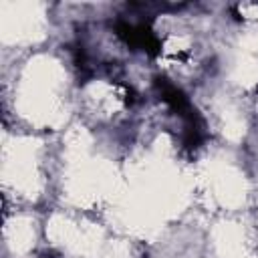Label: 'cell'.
Here are the masks:
<instances>
[{
    "label": "cell",
    "instance_id": "cell-2",
    "mask_svg": "<svg viewBox=\"0 0 258 258\" xmlns=\"http://www.w3.org/2000/svg\"><path fill=\"white\" fill-rule=\"evenodd\" d=\"M40 258H56L54 254H44V256H40Z\"/></svg>",
    "mask_w": 258,
    "mask_h": 258
},
{
    "label": "cell",
    "instance_id": "cell-1",
    "mask_svg": "<svg viewBox=\"0 0 258 258\" xmlns=\"http://www.w3.org/2000/svg\"><path fill=\"white\" fill-rule=\"evenodd\" d=\"M115 34L133 50H143L151 56H155L159 52V40L151 30L149 20H123L119 18L115 22Z\"/></svg>",
    "mask_w": 258,
    "mask_h": 258
}]
</instances>
